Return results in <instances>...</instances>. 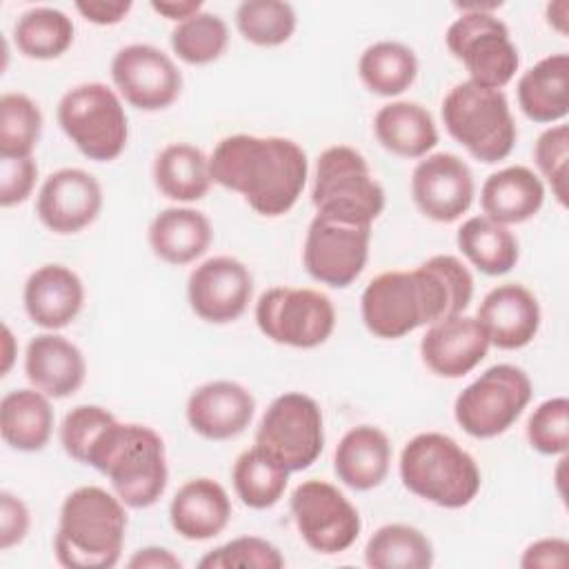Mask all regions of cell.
I'll use <instances>...</instances> for the list:
<instances>
[{
    "label": "cell",
    "instance_id": "1",
    "mask_svg": "<svg viewBox=\"0 0 569 569\" xmlns=\"http://www.w3.org/2000/svg\"><path fill=\"white\" fill-rule=\"evenodd\" d=\"M473 298L471 271L456 256H433L411 271H385L362 291L365 327L385 340L462 313Z\"/></svg>",
    "mask_w": 569,
    "mask_h": 569
},
{
    "label": "cell",
    "instance_id": "2",
    "mask_svg": "<svg viewBox=\"0 0 569 569\" xmlns=\"http://www.w3.org/2000/svg\"><path fill=\"white\" fill-rule=\"evenodd\" d=\"M209 169L213 182L240 193L256 213L278 218L298 202L309 162L289 138L236 133L216 144Z\"/></svg>",
    "mask_w": 569,
    "mask_h": 569
},
{
    "label": "cell",
    "instance_id": "3",
    "mask_svg": "<svg viewBox=\"0 0 569 569\" xmlns=\"http://www.w3.org/2000/svg\"><path fill=\"white\" fill-rule=\"evenodd\" d=\"M87 465L104 473L131 509H147L167 489L169 469L162 438L147 425L113 420L93 442Z\"/></svg>",
    "mask_w": 569,
    "mask_h": 569
},
{
    "label": "cell",
    "instance_id": "4",
    "mask_svg": "<svg viewBox=\"0 0 569 569\" xmlns=\"http://www.w3.org/2000/svg\"><path fill=\"white\" fill-rule=\"evenodd\" d=\"M124 502L102 487H78L60 507L53 551L69 569H109L122 553Z\"/></svg>",
    "mask_w": 569,
    "mask_h": 569
},
{
    "label": "cell",
    "instance_id": "5",
    "mask_svg": "<svg viewBox=\"0 0 569 569\" xmlns=\"http://www.w3.org/2000/svg\"><path fill=\"white\" fill-rule=\"evenodd\" d=\"M400 480L418 498L445 509L467 507L480 491V469L453 438L436 431L413 436L400 453Z\"/></svg>",
    "mask_w": 569,
    "mask_h": 569
},
{
    "label": "cell",
    "instance_id": "6",
    "mask_svg": "<svg viewBox=\"0 0 569 569\" xmlns=\"http://www.w3.org/2000/svg\"><path fill=\"white\" fill-rule=\"evenodd\" d=\"M442 122L449 136L480 162L493 164L513 151L518 131L502 89L458 82L442 100Z\"/></svg>",
    "mask_w": 569,
    "mask_h": 569
},
{
    "label": "cell",
    "instance_id": "7",
    "mask_svg": "<svg viewBox=\"0 0 569 569\" xmlns=\"http://www.w3.org/2000/svg\"><path fill=\"white\" fill-rule=\"evenodd\" d=\"M58 124L78 151L96 162H111L127 147L124 107L118 93L102 82L69 89L58 102Z\"/></svg>",
    "mask_w": 569,
    "mask_h": 569
},
{
    "label": "cell",
    "instance_id": "8",
    "mask_svg": "<svg viewBox=\"0 0 569 569\" xmlns=\"http://www.w3.org/2000/svg\"><path fill=\"white\" fill-rule=\"evenodd\" d=\"M311 202L318 213L371 224L385 209V189L360 151L336 144L318 158Z\"/></svg>",
    "mask_w": 569,
    "mask_h": 569
},
{
    "label": "cell",
    "instance_id": "9",
    "mask_svg": "<svg viewBox=\"0 0 569 569\" xmlns=\"http://www.w3.org/2000/svg\"><path fill=\"white\" fill-rule=\"evenodd\" d=\"M533 393L529 376L516 365H493L456 398L453 416L471 438L505 433L525 411Z\"/></svg>",
    "mask_w": 569,
    "mask_h": 569
},
{
    "label": "cell",
    "instance_id": "10",
    "mask_svg": "<svg viewBox=\"0 0 569 569\" xmlns=\"http://www.w3.org/2000/svg\"><path fill=\"white\" fill-rule=\"evenodd\" d=\"M256 445L289 471L311 467L325 447L322 411L318 402L298 391L278 396L258 425Z\"/></svg>",
    "mask_w": 569,
    "mask_h": 569
},
{
    "label": "cell",
    "instance_id": "11",
    "mask_svg": "<svg viewBox=\"0 0 569 569\" xmlns=\"http://www.w3.org/2000/svg\"><path fill=\"white\" fill-rule=\"evenodd\" d=\"M256 322L278 345L313 349L333 333L336 309L329 296L316 289L273 287L258 298Z\"/></svg>",
    "mask_w": 569,
    "mask_h": 569
},
{
    "label": "cell",
    "instance_id": "12",
    "mask_svg": "<svg viewBox=\"0 0 569 569\" xmlns=\"http://www.w3.org/2000/svg\"><path fill=\"white\" fill-rule=\"evenodd\" d=\"M445 42L480 87L502 89L518 71V49L507 24L493 13H462L449 24Z\"/></svg>",
    "mask_w": 569,
    "mask_h": 569
},
{
    "label": "cell",
    "instance_id": "13",
    "mask_svg": "<svg viewBox=\"0 0 569 569\" xmlns=\"http://www.w3.org/2000/svg\"><path fill=\"white\" fill-rule=\"evenodd\" d=\"M369 222L316 213L305 238V269L313 280L345 289L362 273L369 258Z\"/></svg>",
    "mask_w": 569,
    "mask_h": 569
},
{
    "label": "cell",
    "instance_id": "14",
    "mask_svg": "<svg viewBox=\"0 0 569 569\" xmlns=\"http://www.w3.org/2000/svg\"><path fill=\"white\" fill-rule=\"evenodd\" d=\"M289 507L302 540L318 553H342L360 536L358 509L331 482H300L291 493Z\"/></svg>",
    "mask_w": 569,
    "mask_h": 569
},
{
    "label": "cell",
    "instance_id": "15",
    "mask_svg": "<svg viewBox=\"0 0 569 569\" xmlns=\"http://www.w3.org/2000/svg\"><path fill=\"white\" fill-rule=\"evenodd\" d=\"M111 80L120 96L142 111L167 109L182 91L180 69L153 44L122 47L111 60Z\"/></svg>",
    "mask_w": 569,
    "mask_h": 569
},
{
    "label": "cell",
    "instance_id": "16",
    "mask_svg": "<svg viewBox=\"0 0 569 569\" xmlns=\"http://www.w3.org/2000/svg\"><path fill=\"white\" fill-rule=\"evenodd\" d=\"M253 293L249 269L231 256H213L198 264L187 282V296L193 313L211 325L238 320Z\"/></svg>",
    "mask_w": 569,
    "mask_h": 569
},
{
    "label": "cell",
    "instance_id": "17",
    "mask_svg": "<svg viewBox=\"0 0 569 569\" xmlns=\"http://www.w3.org/2000/svg\"><path fill=\"white\" fill-rule=\"evenodd\" d=\"M473 176L456 153H431L411 173L416 207L436 222L458 220L473 202Z\"/></svg>",
    "mask_w": 569,
    "mask_h": 569
},
{
    "label": "cell",
    "instance_id": "18",
    "mask_svg": "<svg viewBox=\"0 0 569 569\" xmlns=\"http://www.w3.org/2000/svg\"><path fill=\"white\" fill-rule=\"evenodd\" d=\"M102 209V187L84 169L67 167L53 171L40 187L36 213L40 222L60 236L89 227Z\"/></svg>",
    "mask_w": 569,
    "mask_h": 569
},
{
    "label": "cell",
    "instance_id": "19",
    "mask_svg": "<svg viewBox=\"0 0 569 569\" xmlns=\"http://www.w3.org/2000/svg\"><path fill=\"white\" fill-rule=\"evenodd\" d=\"M489 351V338L471 316H451L429 325L420 342L425 365L442 378H462L476 369Z\"/></svg>",
    "mask_w": 569,
    "mask_h": 569
},
{
    "label": "cell",
    "instance_id": "20",
    "mask_svg": "<svg viewBox=\"0 0 569 569\" xmlns=\"http://www.w3.org/2000/svg\"><path fill=\"white\" fill-rule=\"evenodd\" d=\"M256 413L251 391L233 380H213L198 387L187 400L189 427L207 440L240 436Z\"/></svg>",
    "mask_w": 569,
    "mask_h": 569
},
{
    "label": "cell",
    "instance_id": "21",
    "mask_svg": "<svg viewBox=\"0 0 569 569\" xmlns=\"http://www.w3.org/2000/svg\"><path fill=\"white\" fill-rule=\"evenodd\" d=\"M476 318L482 325L489 345L513 351L527 347L536 338L540 327V305L527 287L507 282L493 287L482 298Z\"/></svg>",
    "mask_w": 569,
    "mask_h": 569
},
{
    "label": "cell",
    "instance_id": "22",
    "mask_svg": "<svg viewBox=\"0 0 569 569\" xmlns=\"http://www.w3.org/2000/svg\"><path fill=\"white\" fill-rule=\"evenodd\" d=\"M24 309L33 325L62 329L76 320L84 305V287L76 271L64 264H44L24 282Z\"/></svg>",
    "mask_w": 569,
    "mask_h": 569
},
{
    "label": "cell",
    "instance_id": "23",
    "mask_svg": "<svg viewBox=\"0 0 569 569\" xmlns=\"http://www.w3.org/2000/svg\"><path fill=\"white\" fill-rule=\"evenodd\" d=\"M24 373L33 389L44 396L67 398L82 387L87 362L82 351L64 336L40 333L27 345Z\"/></svg>",
    "mask_w": 569,
    "mask_h": 569
},
{
    "label": "cell",
    "instance_id": "24",
    "mask_svg": "<svg viewBox=\"0 0 569 569\" xmlns=\"http://www.w3.org/2000/svg\"><path fill=\"white\" fill-rule=\"evenodd\" d=\"M229 518L231 500L224 487L211 478L184 482L169 505L171 527L184 540H209L224 531Z\"/></svg>",
    "mask_w": 569,
    "mask_h": 569
},
{
    "label": "cell",
    "instance_id": "25",
    "mask_svg": "<svg viewBox=\"0 0 569 569\" xmlns=\"http://www.w3.org/2000/svg\"><path fill=\"white\" fill-rule=\"evenodd\" d=\"M389 438L373 425L349 429L333 453V469L338 480L356 491H369L382 485L389 473Z\"/></svg>",
    "mask_w": 569,
    "mask_h": 569
},
{
    "label": "cell",
    "instance_id": "26",
    "mask_svg": "<svg viewBox=\"0 0 569 569\" xmlns=\"http://www.w3.org/2000/svg\"><path fill=\"white\" fill-rule=\"evenodd\" d=\"M545 202L542 180L522 164L491 173L480 191V207L487 218L500 224H520L533 218Z\"/></svg>",
    "mask_w": 569,
    "mask_h": 569
},
{
    "label": "cell",
    "instance_id": "27",
    "mask_svg": "<svg viewBox=\"0 0 569 569\" xmlns=\"http://www.w3.org/2000/svg\"><path fill=\"white\" fill-rule=\"evenodd\" d=\"M213 240L209 218L189 207H169L149 224L151 251L169 264H189L200 258Z\"/></svg>",
    "mask_w": 569,
    "mask_h": 569
},
{
    "label": "cell",
    "instance_id": "28",
    "mask_svg": "<svg viewBox=\"0 0 569 569\" xmlns=\"http://www.w3.org/2000/svg\"><path fill=\"white\" fill-rule=\"evenodd\" d=\"M518 104L533 122H558L569 113V56L551 53L518 80Z\"/></svg>",
    "mask_w": 569,
    "mask_h": 569
},
{
    "label": "cell",
    "instance_id": "29",
    "mask_svg": "<svg viewBox=\"0 0 569 569\" xmlns=\"http://www.w3.org/2000/svg\"><path fill=\"white\" fill-rule=\"evenodd\" d=\"M378 142L400 158H425L438 144L431 113L418 102L398 100L378 109L373 118Z\"/></svg>",
    "mask_w": 569,
    "mask_h": 569
},
{
    "label": "cell",
    "instance_id": "30",
    "mask_svg": "<svg viewBox=\"0 0 569 569\" xmlns=\"http://www.w3.org/2000/svg\"><path fill=\"white\" fill-rule=\"evenodd\" d=\"M53 431L49 396L38 389H16L0 400V433L11 449L40 451Z\"/></svg>",
    "mask_w": 569,
    "mask_h": 569
},
{
    "label": "cell",
    "instance_id": "31",
    "mask_svg": "<svg viewBox=\"0 0 569 569\" xmlns=\"http://www.w3.org/2000/svg\"><path fill=\"white\" fill-rule=\"evenodd\" d=\"M153 182L158 191L178 202H193L207 196L213 178L209 169V158L202 149L173 142L167 144L153 162Z\"/></svg>",
    "mask_w": 569,
    "mask_h": 569
},
{
    "label": "cell",
    "instance_id": "32",
    "mask_svg": "<svg viewBox=\"0 0 569 569\" xmlns=\"http://www.w3.org/2000/svg\"><path fill=\"white\" fill-rule=\"evenodd\" d=\"M462 256L487 276L509 273L520 256L516 236L487 216H473L462 222L456 236Z\"/></svg>",
    "mask_w": 569,
    "mask_h": 569
},
{
    "label": "cell",
    "instance_id": "33",
    "mask_svg": "<svg viewBox=\"0 0 569 569\" xmlns=\"http://www.w3.org/2000/svg\"><path fill=\"white\" fill-rule=\"evenodd\" d=\"M358 76L376 96H400L418 76V58L407 44L382 40L362 51L358 60Z\"/></svg>",
    "mask_w": 569,
    "mask_h": 569
},
{
    "label": "cell",
    "instance_id": "34",
    "mask_svg": "<svg viewBox=\"0 0 569 569\" xmlns=\"http://www.w3.org/2000/svg\"><path fill=\"white\" fill-rule=\"evenodd\" d=\"M289 473V469L256 445L238 456L231 469V480L242 505L251 509H269L282 498Z\"/></svg>",
    "mask_w": 569,
    "mask_h": 569
},
{
    "label": "cell",
    "instance_id": "35",
    "mask_svg": "<svg viewBox=\"0 0 569 569\" xmlns=\"http://www.w3.org/2000/svg\"><path fill=\"white\" fill-rule=\"evenodd\" d=\"M365 562L373 569H427L433 565V547L416 527L385 525L367 540Z\"/></svg>",
    "mask_w": 569,
    "mask_h": 569
},
{
    "label": "cell",
    "instance_id": "36",
    "mask_svg": "<svg viewBox=\"0 0 569 569\" xmlns=\"http://www.w3.org/2000/svg\"><path fill=\"white\" fill-rule=\"evenodd\" d=\"M13 40L22 56L33 60H53L71 47L73 22L60 9L36 7L16 20Z\"/></svg>",
    "mask_w": 569,
    "mask_h": 569
},
{
    "label": "cell",
    "instance_id": "37",
    "mask_svg": "<svg viewBox=\"0 0 569 569\" xmlns=\"http://www.w3.org/2000/svg\"><path fill=\"white\" fill-rule=\"evenodd\" d=\"M240 36L258 47L284 44L296 31V11L282 0H244L236 9Z\"/></svg>",
    "mask_w": 569,
    "mask_h": 569
},
{
    "label": "cell",
    "instance_id": "38",
    "mask_svg": "<svg viewBox=\"0 0 569 569\" xmlns=\"http://www.w3.org/2000/svg\"><path fill=\"white\" fill-rule=\"evenodd\" d=\"M229 44L227 22L209 11H200L171 31V49L187 64H209L218 60Z\"/></svg>",
    "mask_w": 569,
    "mask_h": 569
},
{
    "label": "cell",
    "instance_id": "39",
    "mask_svg": "<svg viewBox=\"0 0 569 569\" xmlns=\"http://www.w3.org/2000/svg\"><path fill=\"white\" fill-rule=\"evenodd\" d=\"M42 133V113L24 93L0 98V158H29Z\"/></svg>",
    "mask_w": 569,
    "mask_h": 569
},
{
    "label": "cell",
    "instance_id": "40",
    "mask_svg": "<svg viewBox=\"0 0 569 569\" xmlns=\"http://www.w3.org/2000/svg\"><path fill=\"white\" fill-rule=\"evenodd\" d=\"M200 569H280L284 558L276 545L258 536H240L209 551L198 562Z\"/></svg>",
    "mask_w": 569,
    "mask_h": 569
},
{
    "label": "cell",
    "instance_id": "41",
    "mask_svg": "<svg viewBox=\"0 0 569 569\" xmlns=\"http://www.w3.org/2000/svg\"><path fill=\"white\" fill-rule=\"evenodd\" d=\"M527 440L542 456L565 453L569 447V400L558 396L540 402L529 416Z\"/></svg>",
    "mask_w": 569,
    "mask_h": 569
},
{
    "label": "cell",
    "instance_id": "42",
    "mask_svg": "<svg viewBox=\"0 0 569 569\" xmlns=\"http://www.w3.org/2000/svg\"><path fill=\"white\" fill-rule=\"evenodd\" d=\"M116 420L111 411L98 405L73 407L60 425V442L69 458L87 465V456L98 436Z\"/></svg>",
    "mask_w": 569,
    "mask_h": 569
},
{
    "label": "cell",
    "instance_id": "43",
    "mask_svg": "<svg viewBox=\"0 0 569 569\" xmlns=\"http://www.w3.org/2000/svg\"><path fill=\"white\" fill-rule=\"evenodd\" d=\"M533 160L549 182L551 193L565 207L567 204V160H569V127L556 124L540 133L533 147Z\"/></svg>",
    "mask_w": 569,
    "mask_h": 569
},
{
    "label": "cell",
    "instance_id": "44",
    "mask_svg": "<svg viewBox=\"0 0 569 569\" xmlns=\"http://www.w3.org/2000/svg\"><path fill=\"white\" fill-rule=\"evenodd\" d=\"M38 164L29 158H0V204L13 207L24 202L36 184Z\"/></svg>",
    "mask_w": 569,
    "mask_h": 569
},
{
    "label": "cell",
    "instance_id": "45",
    "mask_svg": "<svg viewBox=\"0 0 569 569\" xmlns=\"http://www.w3.org/2000/svg\"><path fill=\"white\" fill-rule=\"evenodd\" d=\"M31 516L27 505L11 491H0V549L20 545L29 533Z\"/></svg>",
    "mask_w": 569,
    "mask_h": 569
},
{
    "label": "cell",
    "instance_id": "46",
    "mask_svg": "<svg viewBox=\"0 0 569 569\" xmlns=\"http://www.w3.org/2000/svg\"><path fill=\"white\" fill-rule=\"evenodd\" d=\"M569 565V542L562 538H542L531 542L522 558V569H562Z\"/></svg>",
    "mask_w": 569,
    "mask_h": 569
},
{
    "label": "cell",
    "instance_id": "47",
    "mask_svg": "<svg viewBox=\"0 0 569 569\" xmlns=\"http://www.w3.org/2000/svg\"><path fill=\"white\" fill-rule=\"evenodd\" d=\"M131 2L129 0H118V2H104V0H80L76 2L78 13L100 27L107 24H118L127 18V13L131 11Z\"/></svg>",
    "mask_w": 569,
    "mask_h": 569
},
{
    "label": "cell",
    "instance_id": "48",
    "mask_svg": "<svg viewBox=\"0 0 569 569\" xmlns=\"http://www.w3.org/2000/svg\"><path fill=\"white\" fill-rule=\"evenodd\" d=\"M131 569H180L182 562L178 560V556H173L169 549L164 547H144L138 549L129 562Z\"/></svg>",
    "mask_w": 569,
    "mask_h": 569
},
{
    "label": "cell",
    "instance_id": "49",
    "mask_svg": "<svg viewBox=\"0 0 569 569\" xmlns=\"http://www.w3.org/2000/svg\"><path fill=\"white\" fill-rule=\"evenodd\" d=\"M151 9L164 16L167 20L184 22L187 18L202 11V2L200 0H151Z\"/></svg>",
    "mask_w": 569,
    "mask_h": 569
},
{
    "label": "cell",
    "instance_id": "50",
    "mask_svg": "<svg viewBox=\"0 0 569 569\" xmlns=\"http://www.w3.org/2000/svg\"><path fill=\"white\" fill-rule=\"evenodd\" d=\"M569 16V2L567 0H558L547 4V22L560 33L567 36V18Z\"/></svg>",
    "mask_w": 569,
    "mask_h": 569
},
{
    "label": "cell",
    "instance_id": "51",
    "mask_svg": "<svg viewBox=\"0 0 569 569\" xmlns=\"http://www.w3.org/2000/svg\"><path fill=\"white\" fill-rule=\"evenodd\" d=\"M2 345H4V362H2V376H7V371L11 369V362H13V336L9 331V327L4 325L2 327Z\"/></svg>",
    "mask_w": 569,
    "mask_h": 569
}]
</instances>
